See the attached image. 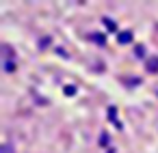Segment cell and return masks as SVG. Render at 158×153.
Returning a JSON list of instances; mask_svg holds the SVG:
<instances>
[{"mask_svg":"<svg viewBox=\"0 0 158 153\" xmlns=\"http://www.w3.org/2000/svg\"><path fill=\"white\" fill-rule=\"evenodd\" d=\"M145 67H147V71H149V73H156V71H158V56H156V58H149Z\"/></svg>","mask_w":158,"mask_h":153,"instance_id":"6da1fadb","label":"cell"},{"mask_svg":"<svg viewBox=\"0 0 158 153\" xmlns=\"http://www.w3.org/2000/svg\"><path fill=\"white\" fill-rule=\"evenodd\" d=\"M117 39H119V43H130L132 41V33L130 30H123V33H119Z\"/></svg>","mask_w":158,"mask_h":153,"instance_id":"7a4b0ae2","label":"cell"},{"mask_svg":"<svg viewBox=\"0 0 158 153\" xmlns=\"http://www.w3.org/2000/svg\"><path fill=\"white\" fill-rule=\"evenodd\" d=\"M89 39H93L98 45H106V37H104V35H100V33H95V35H89Z\"/></svg>","mask_w":158,"mask_h":153,"instance_id":"3957f363","label":"cell"},{"mask_svg":"<svg viewBox=\"0 0 158 153\" xmlns=\"http://www.w3.org/2000/svg\"><path fill=\"white\" fill-rule=\"evenodd\" d=\"M102 22H104V24H106V26H108V30H117V24H115V22H113V20H110V18H104V20H102Z\"/></svg>","mask_w":158,"mask_h":153,"instance_id":"277c9868","label":"cell"},{"mask_svg":"<svg viewBox=\"0 0 158 153\" xmlns=\"http://www.w3.org/2000/svg\"><path fill=\"white\" fill-rule=\"evenodd\" d=\"M134 54H136V56H145V48H143V45H136V48H134Z\"/></svg>","mask_w":158,"mask_h":153,"instance_id":"5b68a950","label":"cell"},{"mask_svg":"<svg viewBox=\"0 0 158 153\" xmlns=\"http://www.w3.org/2000/svg\"><path fill=\"white\" fill-rule=\"evenodd\" d=\"M65 95H76V86H65Z\"/></svg>","mask_w":158,"mask_h":153,"instance_id":"8992f818","label":"cell"},{"mask_svg":"<svg viewBox=\"0 0 158 153\" xmlns=\"http://www.w3.org/2000/svg\"><path fill=\"white\" fill-rule=\"evenodd\" d=\"M115 112H117V110L110 106V108H108V119H110V121H115ZM115 123H117V121H115Z\"/></svg>","mask_w":158,"mask_h":153,"instance_id":"52a82bcc","label":"cell"},{"mask_svg":"<svg viewBox=\"0 0 158 153\" xmlns=\"http://www.w3.org/2000/svg\"><path fill=\"white\" fill-rule=\"evenodd\" d=\"M5 69H7V71H13V69H15V65H13V61H7V65H5Z\"/></svg>","mask_w":158,"mask_h":153,"instance_id":"ba28073f","label":"cell"},{"mask_svg":"<svg viewBox=\"0 0 158 153\" xmlns=\"http://www.w3.org/2000/svg\"><path fill=\"white\" fill-rule=\"evenodd\" d=\"M100 142H102V144H108V134H102V138H100Z\"/></svg>","mask_w":158,"mask_h":153,"instance_id":"9c48e42d","label":"cell"},{"mask_svg":"<svg viewBox=\"0 0 158 153\" xmlns=\"http://www.w3.org/2000/svg\"><path fill=\"white\" fill-rule=\"evenodd\" d=\"M50 41H52V39H50V37H46V39H41V48H46V45H48V43H50Z\"/></svg>","mask_w":158,"mask_h":153,"instance_id":"30bf717a","label":"cell"}]
</instances>
